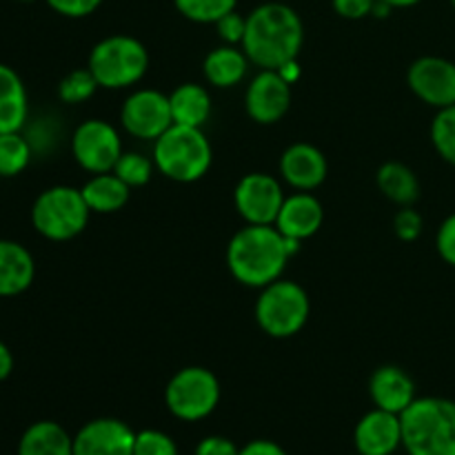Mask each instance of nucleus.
Wrapping results in <instances>:
<instances>
[{"instance_id": "obj_9", "label": "nucleus", "mask_w": 455, "mask_h": 455, "mask_svg": "<svg viewBox=\"0 0 455 455\" xmlns=\"http://www.w3.org/2000/svg\"><path fill=\"white\" fill-rule=\"evenodd\" d=\"M71 154L84 172H114L116 163L123 156V140L114 124L100 118H89L76 127L71 136Z\"/></svg>"}, {"instance_id": "obj_13", "label": "nucleus", "mask_w": 455, "mask_h": 455, "mask_svg": "<svg viewBox=\"0 0 455 455\" xmlns=\"http://www.w3.org/2000/svg\"><path fill=\"white\" fill-rule=\"evenodd\" d=\"M244 107L258 124L280 123L291 107V83H287L278 69H262L249 83Z\"/></svg>"}, {"instance_id": "obj_10", "label": "nucleus", "mask_w": 455, "mask_h": 455, "mask_svg": "<svg viewBox=\"0 0 455 455\" xmlns=\"http://www.w3.org/2000/svg\"><path fill=\"white\" fill-rule=\"evenodd\" d=\"M284 198L283 185L269 173H247L234 191V203L247 225H274Z\"/></svg>"}, {"instance_id": "obj_22", "label": "nucleus", "mask_w": 455, "mask_h": 455, "mask_svg": "<svg viewBox=\"0 0 455 455\" xmlns=\"http://www.w3.org/2000/svg\"><path fill=\"white\" fill-rule=\"evenodd\" d=\"M18 455H74V438L58 422H34L20 435Z\"/></svg>"}, {"instance_id": "obj_12", "label": "nucleus", "mask_w": 455, "mask_h": 455, "mask_svg": "<svg viewBox=\"0 0 455 455\" xmlns=\"http://www.w3.org/2000/svg\"><path fill=\"white\" fill-rule=\"evenodd\" d=\"M411 92L435 109L455 105V62L440 56H422L407 71Z\"/></svg>"}, {"instance_id": "obj_7", "label": "nucleus", "mask_w": 455, "mask_h": 455, "mask_svg": "<svg viewBox=\"0 0 455 455\" xmlns=\"http://www.w3.org/2000/svg\"><path fill=\"white\" fill-rule=\"evenodd\" d=\"M253 314H256L258 327L267 336L283 340L305 329L311 314V302L300 284L278 278L262 287Z\"/></svg>"}, {"instance_id": "obj_15", "label": "nucleus", "mask_w": 455, "mask_h": 455, "mask_svg": "<svg viewBox=\"0 0 455 455\" xmlns=\"http://www.w3.org/2000/svg\"><path fill=\"white\" fill-rule=\"evenodd\" d=\"M354 443L360 455H391L403 444V422L398 413L373 409L355 425Z\"/></svg>"}, {"instance_id": "obj_33", "label": "nucleus", "mask_w": 455, "mask_h": 455, "mask_svg": "<svg viewBox=\"0 0 455 455\" xmlns=\"http://www.w3.org/2000/svg\"><path fill=\"white\" fill-rule=\"evenodd\" d=\"M218 36L225 40V44H243L244 29H247V18L240 16L238 12H229L216 22Z\"/></svg>"}, {"instance_id": "obj_11", "label": "nucleus", "mask_w": 455, "mask_h": 455, "mask_svg": "<svg viewBox=\"0 0 455 455\" xmlns=\"http://www.w3.org/2000/svg\"><path fill=\"white\" fill-rule=\"evenodd\" d=\"M120 120L132 136L142 140H158L173 124L169 96L156 89H138L123 102Z\"/></svg>"}, {"instance_id": "obj_42", "label": "nucleus", "mask_w": 455, "mask_h": 455, "mask_svg": "<svg viewBox=\"0 0 455 455\" xmlns=\"http://www.w3.org/2000/svg\"><path fill=\"white\" fill-rule=\"evenodd\" d=\"M22 3H31V0H22Z\"/></svg>"}, {"instance_id": "obj_38", "label": "nucleus", "mask_w": 455, "mask_h": 455, "mask_svg": "<svg viewBox=\"0 0 455 455\" xmlns=\"http://www.w3.org/2000/svg\"><path fill=\"white\" fill-rule=\"evenodd\" d=\"M240 455H287V451L271 440H253L240 449Z\"/></svg>"}, {"instance_id": "obj_19", "label": "nucleus", "mask_w": 455, "mask_h": 455, "mask_svg": "<svg viewBox=\"0 0 455 455\" xmlns=\"http://www.w3.org/2000/svg\"><path fill=\"white\" fill-rule=\"evenodd\" d=\"M36 278V262L29 249L16 240H0V298L25 293Z\"/></svg>"}, {"instance_id": "obj_39", "label": "nucleus", "mask_w": 455, "mask_h": 455, "mask_svg": "<svg viewBox=\"0 0 455 455\" xmlns=\"http://www.w3.org/2000/svg\"><path fill=\"white\" fill-rule=\"evenodd\" d=\"M13 371V355L9 351V347L0 340V382L7 380Z\"/></svg>"}, {"instance_id": "obj_35", "label": "nucleus", "mask_w": 455, "mask_h": 455, "mask_svg": "<svg viewBox=\"0 0 455 455\" xmlns=\"http://www.w3.org/2000/svg\"><path fill=\"white\" fill-rule=\"evenodd\" d=\"M49 7L67 18H84L96 12L102 0H47Z\"/></svg>"}, {"instance_id": "obj_5", "label": "nucleus", "mask_w": 455, "mask_h": 455, "mask_svg": "<svg viewBox=\"0 0 455 455\" xmlns=\"http://www.w3.org/2000/svg\"><path fill=\"white\" fill-rule=\"evenodd\" d=\"M89 71L105 89H127L145 78L149 52L133 36H107L89 53Z\"/></svg>"}, {"instance_id": "obj_37", "label": "nucleus", "mask_w": 455, "mask_h": 455, "mask_svg": "<svg viewBox=\"0 0 455 455\" xmlns=\"http://www.w3.org/2000/svg\"><path fill=\"white\" fill-rule=\"evenodd\" d=\"M196 455H240V449L231 443L229 438L222 435H209V438L200 440Z\"/></svg>"}, {"instance_id": "obj_28", "label": "nucleus", "mask_w": 455, "mask_h": 455, "mask_svg": "<svg viewBox=\"0 0 455 455\" xmlns=\"http://www.w3.org/2000/svg\"><path fill=\"white\" fill-rule=\"evenodd\" d=\"M98 87H100V84L93 78L89 67L87 69H74L60 80V84H58V98H60L65 105H80V102L89 100V98L96 93Z\"/></svg>"}, {"instance_id": "obj_34", "label": "nucleus", "mask_w": 455, "mask_h": 455, "mask_svg": "<svg viewBox=\"0 0 455 455\" xmlns=\"http://www.w3.org/2000/svg\"><path fill=\"white\" fill-rule=\"evenodd\" d=\"M435 249L447 265L455 267V213L444 218L435 235Z\"/></svg>"}, {"instance_id": "obj_16", "label": "nucleus", "mask_w": 455, "mask_h": 455, "mask_svg": "<svg viewBox=\"0 0 455 455\" xmlns=\"http://www.w3.org/2000/svg\"><path fill=\"white\" fill-rule=\"evenodd\" d=\"M280 173L284 182L298 191H314L327 180L329 164L323 151L309 142L287 147L280 158Z\"/></svg>"}, {"instance_id": "obj_32", "label": "nucleus", "mask_w": 455, "mask_h": 455, "mask_svg": "<svg viewBox=\"0 0 455 455\" xmlns=\"http://www.w3.org/2000/svg\"><path fill=\"white\" fill-rule=\"evenodd\" d=\"M422 227H425V220L413 207H403L395 213L394 231L403 243H413V240L420 238Z\"/></svg>"}, {"instance_id": "obj_27", "label": "nucleus", "mask_w": 455, "mask_h": 455, "mask_svg": "<svg viewBox=\"0 0 455 455\" xmlns=\"http://www.w3.org/2000/svg\"><path fill=\"white\" fill-rule=\"evenodd\" d=\"M431 142L440 158L455 167V105L438 109L431 123Z\"/></svg>"}, {"instance_id": "obj_6", "label": "nucleus", "mask_w": 455, "mask_h": 455, "mask_svg": "<svg viewBox=\"0 0 455 455\" xmlns=\"http://www.w3.org/2000/svg\"><path fill=\"white\" fill-rule=\"evenodd\" d=\"M89 216L92 209L84 203L83 191L67 185L44 189L31 207L34 229L53 243H65L83 234Z\"/></svg>"}, {"instance_id": "obj_14", "label": "nucleus", "mask_w": 455, "mask_h": 455, "mask_svg": "<svg viewBox=\"0 0 455 455\" xmlns=\"http://www.w3.org/2000/svg\"><path fill=\"white\" fill-rule=\"evenodd\" d=\"M136 431L116 418H96L74 435V455H133Z\"/></svg>"}, {"instance_id": "obj_4", "label": "nucleus", "mask_w": 455, "mask_h": 455, "mask_svg": "<svg viewBox=\"0 0 455 455\" xmlns=\"http://www.w3.org/2000/svg\"><path fill=\"white\" fill-rule=\"evenodd\" d=\"M154 142V163L169 180L196 182L212 167V142L203 129L172 124Z\"/></svg>"}, {"instance_id": "obj_30", "label": "nucleus", "mask_w": 455, "mask_h": 455, "mask_svg": "<svg viewBox=\"0 0 455 455\" xmlns=\"http://www.w3.org/2000/svg\"><path fill=\"white\" fill-rule=\"evenodd\" d=\"M156 163H151L147 156L138 154V151H123V156L116 163L114 173L133 189V187H145L154 176Z\"/></svg>"}, {"instance_id": "obj_36", "label": "nucleus", "mask_w": 455, "mask_h": 455, "mask_svg": "<svg viewBox=\"0 0 455 455\" xmlns=\"http://www.w3.org/2000/svg\"><path fill=\"white\" fill-rule=\"evenodd\" d=\"M338 16L349 18V20H360L373 12L376 0H331Z\"/></svg>"}, {"instance_id": "obj_1", "label": "nucleus", "mask_w": 455, "mask_h": 455, "mask_svg": "<svg viewBox=\"0 0 455 455\" xmlns=\"http://www.w3.org/2000/svg\"><path fill=\"white\" fill-rule=\"evenodd\" d=\"M305 43V25L296 9L283 3H265L247 16L243 52L260 69H280L298 60Z\"/></svg>"}, {"instance_id": "obj_17", "label": "nucleus", "mask_w": 455, "mask_h": 455, "mask_svg": "<svg viewBox=\"0 0 455 455\" xmlns=\"http://www.w3.org/2000/svg\"><path fill=\"white\" fill-rule=\"evenodd\" d=\"M323 203L311 191H296L293 196L284 198L274 227L284 238L302 243V240L318 234V229L323 227Z\"/></svg>"}, {"instance_id": "obj_31", "label": "nucleus", "mask_w": 455, "mask_h": 455, "mask_svg": "<svg viewBox=\"0 0 455 455\" xmlns=\"http://www.w3.org/2000/svg\"><path fill=\"white\" fill-rule=\"evenodd\" d=\"M133 455H178V447L172 435L156 429H145L136 434Z\"/></svg>"}, {"instance_id": "obj_20", "label": "nucleus", "mask_w": 455, "mask_h": 455, "mask_svg": "<svg viewBox=\"0 0 455 455\" xmlns=\"http://www.w3.org/2000/svg\"><path fill=\"white\" fill-rule=\"evenodd\" d=\"M29 102L20 76L0 62V133L20 132L25 127Z\"/></svg>"}, {"instance_id": "obj_26", "label": "nucleus", "mask_w": 455, "mask_h": 455, "mask_svg": "<svg viewBox=\"0 0 455 455\" xmlns=\"http://www.w3.org/2000/svg\"><path fill=\"white\" fill-rule=\"evenodd\" d=\"M31 163V145L20 132L0 133V178H13Z\"/></svg>"}, {"instance_id": "obj_40", "label": "nucleus", "mask_w": 455, "mask_h": 455, "mask_svg": "<svg viewBox=\"0 0 455 455\" xmlns=\"http://www.w3.org/2000/svg\"><path fill=\"white\" fill-rule=\"evenodd\" d=\"M280 74H283V78L287 80V83H296L298 78H300V67H298V60H291V62H287V65H283L280 67Z\"/></svg>"}, {"instance_id": "obj_2", "label": "nucleus", "mask_w": 455, "mask_h": 455, "mask_svg": "<svg viewBox=\"0 0 455 455\" xmlns=\"http://www.w3.org/2000/svg\"><path fill=\"white\" fill-rule=\"evenodd\" d=\"M298 249L300 243L284 238L274 225H247L229 240L227 267L240 284L262 289L283 275Z\"/></svg>"}, {"instance_id": "obj_18", "label": "nucleus", "mask_w": 455, "mask_h": 455, "mask_svg": "<svg viewBox=\"0 0 455 455\" xmlns=\"http://www.w3.org/2000/svg\"><path fill=\"white\" fill-rule=\"evenodd\" d=\"M369 395L378 409L400 416L416 400V385L404 369L385 364L373 371L369 380Z\"/></svg>"}, {"instance_id": "obj_8", "label": "nucleus", "mask_w": 455, "mask_h": 455, "mask_svg": "<svg viewBox=\"0 0 455 455\" xmlns=\"http://www.w3.org/2000/svg\"><path fill=\"white\" fill-rule=\"evenodd\" d=\"M220 403V382L209 369L185 367L167 382L164 404L172 416L185 422H198L212 416Z\"/></svg>"}, {"instance_id": "obj_24", "label": "nucleus", "mask_w": 455, "mask_h": 455, "mask_svg": "<svg viewBox=\"0 0 455 455\" xmlns=\"http://www.w3.org/2000/svg\"><path fill=\"white\" fill-rule=\"evenodd\" d=\"M84 203L89 204L92 213H116L129 203L132 187L124 185L114 172L93 173L92 180L84 182L83 189Z\"/></svg>"}, {"instance_id": "obj_29", "label": "nucleus", "mask_w": 455, "mask_h": 455, "mask_svg": "<svg viewBox=\"0 0 455 455\" xmlns=\"http://www.w3.org/2000/svg\"><path fill=\"white\" fill-rule=\"evenodd\" d=\"M178 12L194 22H218L225 13L234 12L238 0H173Z\"/></svg>"}, {"instance_id": "obj_23", "label": "nucleus", "mask_w": 455, "mask_h": 455, "mask_svg": "<svg viewBox=\"0 0 455 455\" xmlns=\"http://www.w3.org/2000/svg\"><path fill=\"white\" fill-rule=\"evenodd\" d=\"M173 124L203 129L212 116V96L203 84L185 83L169 93Z\"/></svg>"}, {"instance_id": "obj_25", "label": "nucleus", "mask_w": 455, "mask_h": 455, "mask_svg": "<svg viewBox=\"0 0 455 455\" xmlns=\"http://www.w3.org/2000/svg\"><path fill=\"white\" fill-rule=\"evenodd\" d=\"M378 189L382 191L385 198L400 207H411L420 198V182L413 169H409L403 163H385L378 169Z\"/></svg>"}, {"instance_id": "obj_3", "label": "nucleus", "mask_w": 455, "mask_h": 455, "mask_svg": "<svg viewBox=\"0 0 455 455\" xmlns=\"http://www.w3.org/2000/svg\"><path fill=\"white\" fill-rule=\"evenodd\" d=\"M403 447L409 455H455V403L416 398L403 413Z\"/></svg>"}, {"instance_id": "obj_41", "label": "nucleus", "mask_w": 455, "mask_h": 455, "mask_svg": "<svg viewBox=\"0 0 455 455\" xmlns=\"http://www.w3.org/2000/svg\"><path fill=\"white\" fill-rule=\"evenodd\" d=\"M382 3H387L394 9H404V7H413V4H418L420 0H382Z\"/></svg>"}, {"instance_id": "obj_21", "label": "nucleus", "mask_w": 455, "mask_h": 455, "mask_svg": "<svg viewBox=\"0 0 455 455\" xmlns=\"http://www.w3.org/2000/svg\"><path fill=\"white\" fill-rule=\"evenodd\" d=\"M247 67L249 58L243 49H238L235 44H222L207 53L203 62V74L212 87L229 89L243 83V78L247 76Z\"/></svg>"}, {"instance_id": "obj_43", "label": "nucleus", "mask_w": 455, "mask_h": 455, "mask_svg": "<svg viewBox=\"0 0 455 455\" xmlns=\"http://www.w3.org/2000/svg\"><path fill=\"white\" fill-rule=\"evenodd\" d=\"M451 4H453V7H455V0H451Z\"/></svg>"}]
</instances>
